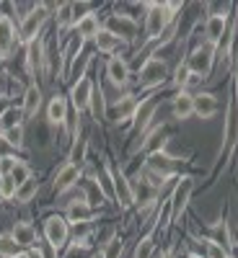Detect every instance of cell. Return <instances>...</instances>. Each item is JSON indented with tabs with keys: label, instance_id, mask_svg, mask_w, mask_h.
<instances>
[{
	"label": "cell",
	"instance_id": "cell-26",
	"mask_svg": "<svg viewBox=\"0 0 238 258\" xmlns=\"http://www.w3.org/2000/svg\"><path fill=\"white\" fill-rule=\"evenodd\" d=\"M21 109H24V116H36L41 109V88L36 83H31L29 88L24 91V101H21Z\"/></svg>",
	"mask_w": 238,
	"mask_h": 258
},
{
	"label": "cell",
	"instance_id": "cell-21",
	"mask_svg": "<svg viewBox=\"0 0 238 258\" xmlns=\"http://www.w3.org/2000/svg\"><path fill=\"white\" fill-rule=\"evenodd\" d=\"M171 114L174 119H189L194 116V96L189 91H176V96L171 98Z\"/></svg>",
	"mask_w": 238,
	"mask_h": 258
},
{
	"label": "cell",
	"instance_id": "cell-32",
	"mask_svg": "<svg viewBox=\"0 0 238 258\" xmlns=\"http://www.w3.org/2000/svg\"><path fill=\"white\" fill-rule=\"evenodd\" d=\"M156 230L158 227H153L148 235L140 238V243L135 248V258H153V253H156Z\"/></svg>",
	"mask_w": 238,
	"mask_h": 258
},
{
	"label": "cell",
	"instance_id": "cell-15",
	"mask_svg": "<svg viewBox=\"0 0 238 258\" xmlns=\"http://www.w3.org/2000/svg\"><path fill=\"white\" fill-rule=\"evenodd\" d=\"M68 114H70V101H68V96L57 93V96L47 103V121H50V126L62 129L65 124H68Z\"/></svg>",
	"mask_w": 238,
	"mask_h": 258
},
{
	"label": "cell",
	"instance_id": "cell-10",
	"mask_svg": "<svg viewBox=\"0 0 238 258\" xmlns=\"http://www.w3.org/2000/svg\"><path fill=\"white\" fill-rule=\"evenodd\" d=\"M192 191H194V181L189 176L179 178V183L174 186V191H171L168 197V204H171V220H181V214L186 212V204L192 199Z\"/></svg>",
	"mask_w": 238,
	"mask_h": 258
},
{
	"label": "cell",
	"instance_id": "cell-18",
	"mask_svg": "<svg viewBox=\"0 0 238 258\" xmlns=\"http://www.w3.org/2000/svg\"><path fill=\"white\" fill-rule=\"evenodd\" d=\"M16 44H18V31H16L13 18L6 16V13H0V57L6 59L13 52Z\"/></svg>",
	"mask_w": 238,
	"mask_h": 258
},
{
	"label": "cell",
	"instance_id": "cell-47",
	"mask_svg": "<svg viewBox=\"0 0 238 258\" xmlns=\"http://www.w3.org/2000/svg\"><path fill=\"white\" fill-rule=\"evenodd\" d=\"M13 258H29V250H24V253H18V255H13Z\"/></svg>",
	"mask_w": 238,
	"mask_h": 258
},
{
	"label": "cell",
	"instance_id": "cell-33",
	"mask_svg": "<svg viewBox=\"0 0 238 258\" xmlns=\"http://www.w3.org/2000/svg\"><path fill=\"white\" fill-rule=\"evenodd\" d=\"M24 109L21 106H11V109L0 116V129H11V126H18V124H24Z\"/></svg>",
	"mask_w": 238,
	"mask_h": 258
},
{
	"label": "cell",
	"instance_id": "cell-1",
	"mask_svg": "<svg viewBox=\"0 0 238 258\" xmlns=\"http://www.w3.org/2000/svg\"><path fill=\"white\" fill-rule=\"evenodd\" d=\"M145 8V44L148 41H161L171 29H174V18L181 11L179 3H142Z\"/></svg>",
	"mask_w": 238,
	"mask_h": 258
},
{
	"label": "cell",
	"instance_id": "cell-2",
	"mask_svg": "<svg viewBox=\"0 0 238 258\" xmlns=\"http://www.w3.org/2000/svg\"><path fill=\"white\" fill-rule=\"evenodd\" d=\"M47 18H50V6H44V3L34 6V8L24 16L21 26H18V41H21V44L29 47L31 41H36V39L41 36V29H44Z\"/></svg>",
	"mask_w": 238,
	"mask_h": 258
},
{
	"label": "cell",
	"instance_id": "cell-50",
	"mask_svg": "<svg viewBox=\"0 0 238 258\" xmlns=\"http://www.w3.org/2000/svg\"><path fill=\"white\" fill-rule=\"evenodd\" d=\"M0 181H3V176H0Z\"/></svg>",
	"mask_w": 238,
	"mask_h": 258
},
{
	"label": "cell",
	"instance_id": "cell-39",
	"mask_svg": "<svg viewBox=\"0 0 238 258\" xmlns=\"http://www.w3.org/2000/svg\"><path fill=\"white\" fill-rule=\"evenodd\" d=\"M192 83V73L186 70V62H181L179 68H176V75H174V88L179 91H186V85Z\"/></svg>",
	"mask_w": 238,
	"mask_h": 258
},
{
	"label": "cell",
	"instance_id": "cell-24",
	"mask_svg": "<svg viewBox=\"0 0 238 258\" xmlns=\"http://www.w3.org/2000/svg\"><path fill=\"white\" fill-rule=\"evenodd\" d=\"M85 158H88V135H85V132H78V135L73 137V145H70L68 163H70V165H78V168H83Z\"/></svg>",
	"mask_w": 238,
	"mask_h": 258
},
{
	"label": "cell",
	"instance_id": "cell-35",
	"mask_svg": "<svg viewBox=\"0 0 238 258\" xmlns=\"http://www.w3.org/2000/svg\"><path fill=\"white\" fill-rule=\"evenodd\" d=\"M18 253H24V250H21V245L11 238V235H0V258H13Z\"/></svg>",
	"mask_w": 238,
	"mask_h": 258
},
{
	"label": "cell",
	"instance_id": "cell-49",
	"mask_svg": "<svg viewBox=\"0 0 238 258\" xmlns=\"http://www.w3.org/2000/svg\"><path fill=\"white\" fill-rule=\"evenodd\" d=\"M235 245H238V235H235Z\"/></svg>",
	"mask_w": 238,
	"mask_h": 258
},
{
	"label": "cell",
	"instance_id": "cell-42",
	"mask_svg": "<svg viewBox=\"0 0 238 258\" xmlns=\"http://www.w3.org/2000/svg\"><path fill=\"white\" fill-rule=\"evenodd\" d=\"M88 13H93V6L91 3H73V21L78 24L80 18H85Z\"/></svg>",
	"mask_w": 238,
	"mask_h": 258
},
{
	"label": "cell",
	"instance_id": "cell-43",
	"mask_svg": "<svg viewBox=\"0 0 238 258\" xmlns=\"http://www.w3.org/2000/svg\"><path fill=\"white\" fill-rule=\"evenodd\" d=\"M29 258H47V255H44V250H41L39 245H34V248H29Z\"/></svg>",
	"mask_w": 238,
	"mask_h": 258
},
{
	"label": "cell",
	"instance_id": "cell-7",
	"mask_svg": "<svg viewBox=\"0 0 238 258\" xmlns=\"http://www.w3.org/2000/svg\"><path fill=\"white\" fill-rule=\"evenodd\" d=\"M93 91H96V83H93L91 78H80V80H75V83L70 85L68 101H70V109H73L78 116L91 109V103H93Z\"/></svg>",
	"mask_w": 238,
	"mask_h": 258
},
{
	"label": "cell",
	"instance_id": "cell-8",
	"mask_svg": "<svg viewBox=\"0 0 238 258\" xmlns=\"http://www.w3.org/2000/svg\"><path fill=\"white\" fill-rule=\"evenodd\" d=\"M109 176H112V194H114V199L119 202V207H122V209L132 207V204H135L132 181L124 176L122 168H114V165H109Z\"/></svg>",
	"mask_w": 238,
	"mask_h": 258
},
{
	"label": "cell",
	"instance_id": "cell-51",
	"mask_svg": "<svg viewBox=\"0 0 238 258\" xmlns=\"http://www.w3.org/2000/svg\"><path fill=\"white\" fill-rule=\"evenodd\" d=\"M230 258H233V255H230Z\"/></svg>",
	"mask_w": 238,
	"mask_h": 258
},
{
	"label": "cell",
	"instance_id": "cell-27",
	"mask_svg": "<svg viewBox=\"0 0 238 258\" xmlns=\"http://www.w3.org/2000/svg\"><path fill=\"white\" fill-rule=\"evenodd\" d=\"M93 44H96V49H99V52H104V54H112V57H114V54L119 52V47L124 44V41H122V39H117L112 31H106V29L101 26L99 36L93 39Z\"/></svg>",
	"mask_w": 238,
	"mask_h": 258
},
{
	"label": "cell",
	"instance_id": "cell-11",
	"mask_svg": "<svg viewBox=\"0 0 238 258\" xmlns=\"http://www.w3.org/2000/svg\"><path fill=\"white\" fill-rule=\"evenodd\" d=\"M176 168H179V158L168 155L166 150H158V153H150L148 160H145V170H150V173H156L161 178H171L176 176Z\"/></svg>",
	"mask_w": 238,
	"mask_h": 258
},
{
	"label": "cell",
	"instance_id": "cell-31",
	"mask_svg": "<svg viewBox=\"0 0 238 258\" xmlns=\"http://www.w3.org/2000/svg\"><path fill=\"white\" fill-rule=\"evenodd\" d=\"M36 194H39V181L31 176L26 183H21V186L16 188V197H13V202H16V204H29V202L36 197Z\"/></svg>",
	"mask_w": 238,
	"mask_h": 258
},
{
	"label": "cell",
	"instance_id": "cell-48",
	"mask_svg": "<svg viewBox=\"0 0 238 258\" xmlns=\"http://www.w3.org/2000/svg\"><path fill=\"white\" fill-rule=\"evenodd\" d=\"M189 258H202V255H189Z\"/></svg>",
	"mask_w": 238,
	"mask_h": 258
},
{
	"label": "cell",
	"instance_id": "cell-3",
	"mask_svg": "<svg viewBox=\"0 0 238 258\" xmlns=\"http://www.w3.org/2000/svg\"><path fill=\"white\" fill-rule=\"evenodd\" d=\"M168 78V64L163 57H145V62L140 64L137 70V80H140V88L150 91V88H158V85Z\"/></svg>",
	"mask_w": 238,
	"mask_h": 258
},
{
	"label": "cell",
	"instance_id": "cell-25",
	"mask_svg": "<svg viewBox=\"0 0 238 258\" xmlns=\"http://www.w3.org/2000/svg\"><path fill=\"white\" fill-rule=\"evenodd\" d=\"M101 31V21H99V13H88L85 18H80L75 24V34L80 41H88V39H96Z\"/></svg>",
	"mask_w": 238,
	"mask_h": 258
},
{
	"label": "cell",
	"instance_id": "cell-19",
	"mask_svg": "<svg viewBox=\"0 0 238 258\" xmlns=\"http://www.w3.org/2000/svg\"><path fill=\"white\" fill-rule=\"evenodd\" d=\"M65 220H68L70 225H78V222H91L96 217V209L85 202V199H73L68 207H65Z\"/></svg>",
	"mask_w": 238,
	"mask_h": 258
},
{
	"label": "cell",
	"instance_id": "cell-41",
	"mask_svg": "<svg viewBox=\"0 0 238 258\" xmlns=\"http://www.w3.org/2000/svg\"><path fill=\"white\" fill-rule=\"evenodd\" d=\"M18 158L16 155H0V176H11V170L16 168Z\"/></svg>",
	"mask_w": 238,
	"mask_h": 258
},
{
	"label": "cell",
	"instance_id": "cell-45",
	"mask_svg": "<svg viewBox=\"0 0 238 258\" xmlns=\"http://www.w3.org/2000/svg\"><path fill=\"white\" fill-rule=\"evenodd\" d=\"M91 258H104V250H101V248H99V250H96V253H93V255H91Z\"/></svg>",
	"mask_w": 238,
	"mask_h": 258
},
{
	"label": "cell",
	"instance_id": "cell-22",
	"mask_svg": "<svg viewBox=\"0 0 238 258\" xmlns=\"http://www.w3.org/2000/svg\"><path fill=\"white\" fill-rule=\"evenodd\" d=\"M11 238L21 245V248H34L36 243H39V238H36V227L31 225V222H16L13 227H11Z\"/></svg>",
	"mask_w": 238,
	"mask_h": 258
},
{
	"label": "cell",
	"instance_id": "cell-6",
	"mask_svg": "<svg viewBox=\"0 0 238 258\" xmlns=\"http://www.w3.org/2000/svg\"><path fill=\"white\" fill-rule=\"evenodd\" d=\"M238 142V93L233 91V96L228 98V109H225V124H223V155L228 158Z\"/></svg>",
	"mask_w": 238,
	"mask_h": 258
},
{
	"label": "cell",
	"instance_id": "cell-14",
	"mask_svg": "<svg viewBox=\"0 0 238 258\" xmlns=\"http://www.w3.org/2000/svg\"><path fill=\"white\" fill-rule=\"evenodd\" d=\"M106 78H109V83L114 85V88H124V85L129 83V62L119 54L109 57L106 59Z\"/></svg>",
	"mask_w": 238,
	"mask_h": 258
},
{
	"label": "cell",
	"instance_id": "cell-9",
	"mask_svg": "<svg viewBox=\"0 0 238 258\" xmlns=\"http://www.w3.org/2000/svg\"><path fill=\"white\" fill-rule=\"evenodd\" d=\"M104 29L112 31L117 39H122L124 44H127V41H132V39L137 36V31H140L137 21H135L132 16H127V13H112L109 18H106Z\"/></svg>",
	"mask_w": 238,
	"mask_h": 258
},
{
	"label": "cell",
	"instance_id": "cell-36",
	"mask_svg": "<svg viewBox=\"0 0 238 258\" xmlns=\"http://www.w3.org/2000/svg\"><path fill=\"white\" fill-rule=\"evenodd\" d=\"M205 243V258H230V253L218 243V240H210V238H205L202 240Z\"/></svg>",
	"mask_w": 238,
	"mask_h": 258
},
{
	"label": "cell",
	"instance_id": "cell-17",
	"mask_svg": "<svg viewBox=\"0 0 238 258\" xmlns=\"http://www.w3.org/2000/svg\"><path fill=\"white\" fill-rule=\"evenodd\" d=\"M80 176H83V168L65 163V165L57 170L55 181H52V191H55V194H65V191H70V188L80 181Z\"/></svg>",
	"mask_w": 238,
	"mask_h": 258
},
{
	"label": "cell",
	"instance_id": "cell-37",
	"mask_svg": "<svg viewBox=\"0 0 238 258\" xmlns=\"http://www.w3.org/2000/svg\"><path fill=\"white\" fill-rule=\"evenodd\" d=\"M70 235H73V243H88L91 238V222H78V225H70Z\"/></svg>",
	"mask_w": 238,
	"mask_h": 258
},
{
	"label": "cell",
	"instance_id": "cell-23",
	"mask_svg": "<svg viewBox=\"0 0 238 258\" xmlns=\"http://www.w3.org/2000/svg\"><path fill=\"white\" fill-rule=\"evenodd\" d=\"M26 64H29V73L31 75L44 70V39H41V36L26 47Z\"/></svg>",
	"mask_w": 238,
	"mask_h": 258
},
{
	"label": "cell",
	"instance_id": "cell-5",
	"mask_svg": "<svg viewBox=\"0 0 238 258\" xmlns=\"http://www.w3.org/2000/svg\"><path fill=\"white\" fill-rule=\"evenodd\" d=\"M215 47H210L207 41L205 44H200L197 49H194L184 62H186V70L192 73V78H202V80H207L210 78V73H212V64H215Z\"/></svg>",
	"mask_w": 238,
	"mask_h": 258
},
{
	"label": "cell",
	"instance_id": "cell-44",
	"mask_svg": "<svg viewBox=\"0 0 238 258\" xmlns=\"http://www.w3.org/2000/svg\"><path fill=\"white\" fill-rule=\"evenodd\" d=\"M8 109H11V106H8V96H0V116H3Z\"/></svg>",
	"mask_w": 238,
	"mask_h": 258
},
{
	"label": "cell",
	"instance_id": "cell-16",
	"mask_svg": "<svg viewBox=\"0 0 238 258\" xmlns=\"http://www.w3.org/2000/svg\"><path fill=\"white\" fill-rule=\"evenodd\" d=\"M158 103H161V98L158 96H150V98H140V109H137V114H135V129H137V135H145L148 129H150V124H153V116H156V111H158Z\"/></svg>",
	"mask_w": 238,
	"mask_h": 258
},
{
	"label": "cell",
	"instance_id": "cell-40",
	"mask_svg": "<svg viewBox=\"0 0 238 258\" xmlns=\"http://www.w3.org/2000/svg\"><path fill=\"white\" fill-rule=\"evenodd\" d=\"M16 181L11 176H3V181H0V199H6V202H13L16 197Z\"/></svg>",
	"mask_w": 238,
	"mask_h": 258
},
{
	"label": "cell",
	"instance_id": "cell-12",
	"mask_svg": "<svg viewBox=\"0 0 238 258\" xmlns=\"http://www.w3.org/2000/svg\"><path fill=\"white\" fill-rule=\"evenodd\" d=\"M230 29V16L223 13H210L205 21V36H207V44L210 47H218L220 39L225 36V31Z\"/></svg>",
	"mask_w": 238,
	"mask_h": 258
},
{
	"label": "cell",
	"instance_id": "cell-38",
	"mask_svg": "<svg viewBox=\"0 0 238 258\" xmlns=\"http://www.w3.org/2000/svg\"><path fill=\"white\" fill-rule=\"evenodd\" d=\"M11 178L16 181V186H21V183H26L29 178H31V168L24 163V160H18L16 163V168L11 170Z\"/></svg>",
	"mask_w": 238,
	"mask_h": 258
},
{
	"label": "cell",
	"instance_id": "cell-34",
	"mask_svg": "<svg viewBox=\"0 0 238 258\" xmlns=\"http://www.w3.org/2000/svg\"><path fill=\"white\" fill-rule=\"evenodd\" d=\"M233 41H235V26H230V29L225 31V36L220 39V44L215 47V54H220L223 59H228L230 52H233Z\"/></svg>",
	"mask_w": 238,
	"mask_h": 258
},
{
	"label": "cell",
	"instance_id": "cell-20",
	"mask_svg": "<svg viewBox=\"0 0 238 258\" xmlns=\"http://www.w3.org/2000/svg\"><path fill=\"white\" fill-rule=\"evenodd\" d=\"M218 111H220V101H218V96H215V93L202 91V93L194 96V116H200V119H212Z\"/></svg>",
	"mask_w": 238,
	"mask_h": 258
},
{
	"label": "cell",
	"instance_id": "cell-30",
	"mask_svg": "<svg viewBox=\"0 0 238 258\" xmlns=\"http://www.w3.org/2000/svg\"><path fill=\"white\" fill-rule=\"evenodd\" d=\"M24 124H18V126H11V129H0V140H3L8 147H16V150H24Z\"/></svg>",
	"mask_w": 238,
	"mask_h": 258
},
{
	"label": "cell",
	"instance_id": "cell-28",
	"mask_svg": "<svg viewBox=\"0 0 238 258\" xmlns=\"http://www.w3.org/2000/svg\"><path fill=\"white\" fill-rule=\"evenodd\" d=\"M83 199L96 209V207L106 204V199H109V197H106V191H104V186H101L99 178H88V181H85V197Z\"/></svg>",
	"mask_w": 238,
	"mask_h": 258
},
{
	"label": "cell",
	"instance_id": "cell-4",
	"mask_svg": "<svg viewBox=\"0 0 238 258\" xmlns=\"http://www.w3.org/2000/svg\"><path fill=\"white\" fill-rule=\"evenodd\" d=\"M44 240L50 243L52 253H60L70 240V222L62 214H50L44 220Z\"/></svg>",
	"mask_w": 238,
	"mask_h": 258
},
{
	"label": "cell",
	"instance_id": "cell-13",
	"mask_svg": "<svg viewBox=\"0 0 238 258\" xmlns=\"http://www.w3.org/2000/svg\"><path fill=\"white\" fill-rule=\"evenodd\" d=\"M140 109V98L132 96V93H127L122 98H117L112 106H109V111H112V119L117 124H127V121H135V114Z\"/></svg>",
	"mask_w": 238,
	"mask_h": 258
},
{
	"label": "cell",
	"instance_id": "cell-29",
	"mask_svg": "<svg viewBox=\"0 0 238 258\" xmlns=\"http://www.w3.org/2000/svg\"><path fill=\"white\" fill-rule=\"evenodd\" d=\"M55 24H57V31L65 34L68 29H75V21H73V3H60L57 11H55Z\"/></svg>",
	"mask_w": 238,
	"mask_h": 258
},
{
	"label": "cell",
	"instance_id": "cell-46",
	"mask_svg": "<svg viewBox=\"0 0 238 258\" xmlns=\"http://www.w3.org/2000/svg\"><path fill=\"white\" fill-rule=\"evenodd\" d=\"M161 258H174V250H166V253H163Z\"/></svg>",
	"mask_w": 238,
	"mask_h": 258
}]
</instances>
